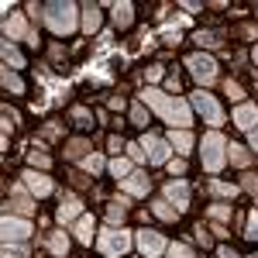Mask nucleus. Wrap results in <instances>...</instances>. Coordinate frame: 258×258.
<instances>
[{
    "mask_svg": "<svg viewBox=\"0 0 258 258\" xmlns=\"http://www.w3.org/2000/svg\"><path fill=\"white\" fill-rule=\"evenodd\" d=\"M138 248L145 258H159L165 251V238L155 234V231H138Z\"/></svg>",
    "mask_w": 258,
    "mask_h": 258,
    "instance_id": "6e6552de",
    "label": "nucleus"
},
{
    "mask_svg": "<svg viewBox=\"0 0 258 258\" xmlns=\"http://www.w3.org/2000/svg\"><path fill=\"white\" fill-rule=\"evenodd\" d=\"M76 238H80L83 244L93 241V217H80V224H76Z\"/></svg>",
    "mask_w": 258,
    "mask_h": 258,
    "instance_id": "aec40b11",
    "label": "nucleus"
},
{
    "mask_svg": "<svg viewBox=\"0 0 258 258\" xmlns=\"http://www.w3.org/2000/svg\"><path fill=\"white\" fill-rule=\"evenodd\" d=\"M4 62H7L11 69H21V66H24V59H21V52L14 48V45H11V41H4Z\"/></svg>",
    "mask_w": 258,
    "mask_h": 258,
    "instance_id": "412c9836",
    "label": "nucleus"
},
{
    "mask_svg": "<svg viewBox=\"0 0 258 258\" xmlns=\"http://www.w3.org/2000/svg\"><path fill=\"white\" fill-rule=\"evenodd\" d=\"M244 234H248L251 241H258V210L251 214V217H248V231H244Z\"/></svg>",
    "mask_w": 258,
    "mask_h": 258,
    "instance_id": "7c9ffc66",
    "label": "nucleus"
},
{
    "mask_svg": "<svg viewBox=\"0 0 258 258\" xmlns=\"http://www.w3.org/2000/svg\"><path fill=\"white\" fill-rule=\"evenodd\" d=\"M97 28H100V7H97V4H90V7H83V31L93 35Z\"/></svg>",
    "mask_w": 258,
    "mask_h": 258,
    "instance_id": "dca6fc26",
    "label": "nucleus"
},
{
    "mask_svg": "<svg viewBox=\"0 0 258 258\" xmlns=\"http://www.w3.org/2000/svg\"><path fill=\"white\" fill-rule=\"evenodd\" d=\"M4 35H7V38H24L28 45H38V38L28 31V24H24V18H21V14H11V18H7V24H4Z\"/></svg>",
    "mask_w": 258,
    "mask_h": 258,
    "instance_id": "1a4fd4ad",
    "label": "nucleus"
},
{
    "mask_svg": "<svg viewBox=\"0 0 258 258\" xmlns=\"http://www.w3.org/2000/svg\"><path fill=\"white\" fill-rule=\"evenodd\" d=\"M197 41H200V45H217V38H214V35H203V31L197 35Z\"/></svg>",
    "mask_w": 258,
    "mask_h": 258,
    "instance_id": "79ce46f5",
    "label": "nucleus"
},
{
    "mask_svg": "<svg viewBox=\"0 0 258 258\" xmlns=\"http://www.w3.org/2000/svg\"><path fill=\"white\" fill-rule=\"evenodd\" d=\"M11 210H18V214H31V210H35V203H28V200H18V203H11Z\"/></svg>",
    "mask_w": 258,
    "mask_h": 258,
    "instance_id": "72a5a7b5",
    "label": "nucleus"
},
{
    "mask_svg": "<svg viewBox=\"0 0 258 258\" xmlns=\"http://www.w3.org/2000/svg\"><path fill=\"white\" fill-rule=\"evenodd\" d=\"M110 172L117 179H127V172H131V159H114L110 162Z\"/></svg>",
    "mask_w": 258,
    "mask_h": 258,
    "instance_id": "5701e85b",
    "label": "nucleus"
},
{
    "mask_svg": "<svg viewBox=\"0 0 258 258\" xmlns=\"http://www.w3.org/2000/svg\"><path fill=\"white\" fill-rule=\"evenodd\" d=\"M24 186H28L35 197H48V193H52V179H48V176H38V172H31V169L24 172Z\"/></svg>",
    "mask_w": 258,
    "mask_h": 258,
    "instance_id": "ddd939ff",
    "label": "nucleus"
},
{
    "mask_svg": "<svg viewBox=\"0 0 258 258\" xmlns=\"http://www.w3.org/2000/svg\"><path fill=\"white\" fill-rule=\"evenodd\" d=\"M244 189H251V193H255V200H258V179L248 176V179H244Z\"/></svg>",
    "mask_w": 258,
    "mask_h": 258,
    "instance_id": "a19ab883",
    "label": "nucleus"
},
{
    "mask_svg": "<svg viewBox=\"0 0 258 258\" xmlns=\"http://www.w3.org/2000/svg\"><path fill=\"white\" fill-rule=\"evenodd\" d=\"M141 103H148V107H152V110H155L172 131H176V127H179V131H186V127L193 124V110H189V103H186V100L169 97V93H162V90H152V86H148V90L141 93Z\"/></svg>",
    "mask_w": 258,
    "mask_h": 258,
    "instance_id": "f257e3e1",
    "label": "nucleus"
},
{
    "mask_svg": "<svg viewBox=\"0 0 258 258\" xmlns=\"http://www.w3.org/2000/svg\"><path fill=\"white\" fill-rule=\"evenodd\" d=\"M73 117H76V124H80V127H90V124H93V120H90V114H86L83 107H76V110H73Z\"/></svg>",
    "mask_w": 258,
    "mask_h": 258,
    "instance_id": "2f4dec72",
    "label": "nucleus"
},
{
    "mask_svg": "<svg viewBox=\"0 0 258 258\" xmlns=\"http://www.w3.org/2000/svg\"><path fill=\"white\" fill-rule=\"evenodd\" d=\"M4 86H7V90H11V93H24V83H21L18 76H14V73H11V69H7V73H4Z\"/></svg>",
    "mask_w": 258,
    "mask_h": 258,
    "instance_id": "a878e982",
    "label": "nucleus"
},
{
    "mask_svg": "<svg viewBox=\"0 0 258 258\" xmlns=\"http://www.w3.org/2000/svg\"><path fill=\"white\" fill-rule=\"evenodd\" d=\"M169 251H172V258H197L193 251H189V248H186V244H172Z\"/></svg>",
    "mask_w": 258,
    "mask_h": 258,
    "instance_id": "473e14b6",
    "label": "nucleus"
},
{
    "mask_svg": "<svg viewBox=\"0 0 258 258\" xmlns=\"http://www.w3.org/2000/svg\"><path fill=\"white\" fill-rule=\"evenodd\" d=\"M224 93H227L231 100H241V97H244V90H241V86H238L234 80H227V83H224Z\"/></svg>",
    "mask_w": 258,
    "mask_h": 258,
    "instance_id": "c85d7f7f",
    "label": "nucleus"
},
{
    "mask_svg": "<svg viewBox=\"0 0 258 258\" xmlns=\"http://www.w3.org/2000/svg\"><path fill=\"white\" fill-rule=\"evenodd\" d=\"M131 11H135L131 4H114V21H117V28H127V24H131V18H135Z\"/></svg>",
    "mask_w": 258,
    "mask_h": 258,
    "instance_id": "6ab92c4d",
    "label": "nucleus"
},
{
    "mask_svg": "<svg viewBox=\"0 0 258 258\" xmlns=\"http://www.w3.org/2000/svg\"><path fill=\"white\" fill-rule=\"evenodd\" d=\"M48 248H52V255H66L69 251V238H66V231H55L52 238H48Z\"/></svg>",
    "mask_w": 258,
    "mask_h": 258,
    "instance_id": "f3484780",
    "label": "nucleus"
},
{
    "mask_svg": "<svg viewBox=\"0 0 258 258\" xmlns=\"http://www.w3.org/2000/svg\"><path fill=\"white\" fill-rule=\"evenodd\" d=\"M234 124H238L241 131H255L258 127V107L255 103H241L238 110H234Z\"/></svg>",
    "mask_w": 258,
    "mask_h": 258,
    "instance_id": "f8f14e48",
    "label": "nucleus"
},
{
    "mask_svg": "<svg viewBox=\"0 0 258 258\" xmlns=\"http://www.w3.org/2000/svg\"><path fill=\"white\" fill-rule=\"evenodd\" d=\"M141 145H145V148H152V152H148V162H152V165L169 162V148H172L169 141H159L155 135H145V141H141Z\"/></svg>",
    "mask_w": 258,
    "mask_h": 258,
    "instance_id": "9b49d317",
    "label": "nucleus"
},
{
    "mask_svg": "<svg viewBox=\"0 0 258 258\" xmlns=\"http://www.w3.org/2000/svg\"><path fill=\"white\" fill-rule=\"evenodd\" d=\"M120 189H124V193H131V197H145V193H148V176L135 172V176L120 179Z\"/></svg>",
    "mask_w": 258,
    "mask_h": 258,
    "instance_id": "4468645a",
    "label": "nucleus"
},
{
    "mask_svg": "<svg viewBox=\"0 0 258 258\" xmlns=\"http://www.w3.org/2000/svg\"><path fill=\"white\" fill-rule=\"evenodd\" d=\"M210 193H214V197H234V193H238V189H234V186H227V182H220V179H210Z\"/></svg>",
    "mask_w": 258,
    "mask_h": 258,
    "instance_id": "4be33fe9",
    "label": "nucleus"
},
{
    "mask_svg": "<svg viewBox=\"0 0 258 258\" xmlns=\"http://www.w3.org/2000/svg\"><path fill=\"white\" fill-rule=\"evenodd\" d=\"M207 217H210V220H227V217H231V207H210Z\"/></svg>",
    "mask_w": 258,
    "mask_h": 258,
    "instance_id": "c756f323",
    "label": "nucleus"
},
{
    "mask_svg": "<svg viewBox=\"0 0 258 258\" xmlns=\"http://www.w3.org/2000/svg\"><path fill=\"white\" fill-rule=\"evenodd\" d=\"M131 120H135L138 127H145V124H148V114H145V103H135V107H131Z\"/></svg>",
    "mask_w": 258,
    "mask_h": 258,
    "instance_id": "bb28decb",
    "label": "nucleus"
},
{
    "mask_svg": "<svg viewBox=\"0 0 258 258\" xmlns=\"http://www.w3.org/2000/svg\"><path fill=\"white\" fill-rule=\"evenodd\" d=\"M97 248L107 258H120L127 248H131V238H127V231H120V227H107V231L97 234Z\"/></svg>",
    "mask_w": 258,
    "mask_h": 258,
    "instance_id": "7ed1b4c3",
    "label": "nucleus"
},
{
    "mask_svg": "<svg viewBox=\"0 0 258 258\" xmlns=\"http://www.w3.org/2000/svg\"><path fill=\"white\" fill-rule=\"evenodd\" d=\"M127 148H131V152H127L131 162H145V148H141V145H127Z\"/></svg>",
    "mask_w": 258,
    "mask_h": 258,
    "instance_id": "f704fd0d",
    "label": "nucleus"
},
{
    "mask_svg": "<svg viewBox=\"0 0 258 258\" xmlns=\"http://www.w3.org/2000/svg\"><path fill=\"white\" fill-rule=\"evenodd\" d=\"M189 103H193L200 114H203V120H207V124H214V127H220V124H224V110H220V103L210 97V93L197 90V93L189 97Z\"/></svg>",
    "mask_w": 258,
    "mask_h": 258,
    "instance_id": "39448f33",
    "label": "nucleus"
},
{
    "mask_svg": "<svg viewBox=\"0 0 258 258\" xmlns=\"http://www.w3.org/2000/svg\"><path fill=\"white\" fill-rule=\"evenodd\" d=\"M255 258H258V255H255Z\"/></svg>",
    "mask_w": 258,
    "mask_h": 258,
    "instance_id": "de8ad7c7",
    "label": "nucleus"
},
{
    "mask_svg": "<svg viewBox=\"0 0 258 258\" xmlns=\"http://www.w3.org/2000/svg\"><path fill=\"white\" fill-rule=\"evenodd\" d=\"M169 172H172V176H182V172H186V165H182V162H169Z\"/></svg>",
    "mask_w": 258,
    "mask_h": 258,
    "instance_id": "58836bf2",
    "label": "nucleus"
},
{
    "mask_svg": "<svg viewBox=\"0 0 258 258\" xmlns=\"http://www.w3.org/2000/svg\"><path fill=\"white\" fill-rule=\"evenodd\" d=\"M31 165H41V169H48L52 162H48V155H38V152H35V155H31Z\"/></svg>",
    "mask_w": 258,
    "mask_h": 258,
    "instance_id": "e433bc0d",
    "label": "nucleus"
},
{
    "mask_svg": "<svg viewBox=\"0 0 258 258\" xmlns=\"http://www.w3.org/2000/svg\"><path fill=\"white\" fill-rule=\"evenodd\" d=\"M186 66H189V73L197 76L200 86H210V83L217 80V62L210 59V55H203V52L189 55V59H186Z\"/></svg>",
    "mask_w": 258,
    "mask_h": 258,
    "instance_id": "423d86ee",
    "label": "nucleus"
},
{
    "mask_svg": "<svg viewBox=\"0 0 258 258\" xmlns=\"http://www.w3.org/2000/svg\"><path fill=\"white\" fill-rule=\"evenodd\" d=\"M80 7L76 4H48L45 7V24L55 31V35H69V31H76L80 28Z\"/></svg>",
    "mask_w": 258,
    "mask_h": 258,
    "instance_id": "f03ea898",
    "label": "nucleus"
},
{
    "mask_svg": "<svg viewBox=\"0 0 258 258\" xmlns=\"http://www.w3.org/2000/svg\"><path fill=\"white\" fill-rule=\"evenodd\" d=\"M251 55H255V62H258V48H255V52H251Z\"/></svg>",
    "mask_w": 258,
    "mask_h": 258,
    "instance_id": "49530a36",
    "label": "nucleus"
},
{
    "mask_svg": "<svg viewBox=\"0 0 258 258\" xmlns=\"http://www.w3.org/2000/svg\"><path fill=\"white\" fill-rule=\"evenodd\" d=\"M162 80V66H152L148 69V83H159Z\"/></svg>",
    "mask_w": 258,
    "mask_h": 258,
    "instance_id": "ea45409f",
    "label": "nucleus"
},
{
    "mask_svg": "<svg viewBox=\"0 0 258 258\" xmlns=\"http://www.w3.org/2000/svg\"><path fill=\"white\" fill-rule=\"evenodd\" d=\"M220 258H238V251L234 248H220Z\"/></svg>",
    "mask_w": 258,
    "mask_h": 258,
    "instance_id": "c03bdc74",
    "label": "nucleus"
},
{
    "mask_svg": "<svg viewBox=\"0 0 258 258\" xmlns=\"http://www.w3.org/2000/svg\"><path fill=\"white\" fill-rule=\"evenodd\" d=\"M4 258H28V255H24L21 248H11V244H7V248H4Z\"/></svg>",
    "mask_w": 258,
    "mask_h": 258,
    "instance_id": "4c0bfd02",
    "label": "nucleus"
},
{
    "mask_svg": "<svg viewBox=\"0 0 258 258\" xmlns=\"http://www.w3.org/2000/svg\"><path fill=\"white\" fill-rule=\"evenodd\" d=\"M169 145L176 148L179 155H189V152H193V135H189V131H172V135H169Z\"/></svg>",
    "mask_w": 258,
    "mask_h": 258,
    "instance_id": "2eb2a0df",
    "label": "nucleus"
},
{
    "mask_svg": "<svg viewBox=\"0 0 258 258\" xmlns=\"http://www.w3.org/2000/svg\"><path fill=\"white\" fill-rule=\"evenodd\" d=\"M227 155H231L234 165H248V152H244L241 145H227Z\"/></svg>",
    "mask_w": 258,
    "mask_h": 258,
    "instance_id": "393cba45",
    "label": "nucleus"
},
{
    "mask_svg": "<svg viewBox=\"0 0 258 258\" xmlns=\"http://www.w3.org/2000/svg\"><path fill=\"white\" fill-rule=\"evenodd\" d=\"M248 138H251V148L258 152V127H255V131H248Z\"/></svg>",
    "mask_w": 258,
    "mask_h": 258,
    "instance_id": "a18cd8bd",
    "label": "nucleus"
},
{
    "mask_svg": "<svg viewBox=\"0 0 258 258\" xmlns=\"http://www.w3.org/2000/svg\"><path fill=\"white\" fill-rule=\"evenodd\" d=\"M80 210H83V207H80V200H76V197H69V200H66V203L59 207V220L66 224V220H73V217H76Z\"/></svg>",
    "mask_w": 258,
    "mask_h": 258,
    "instance_id": "a211bd4d",
    "label": "nucleus"
},
{
    "mask_svg": "<svg viewBox=\"0 0 258 258\" xmlns=\"http://www.w3.org/2000/svg\"><path fill=\"white\" fill-rule=\"evenodd\" d=\"M200 148H203V169L207 172H220L224 169V148H227V141L220 138V131H210Z\"/></svg>",
    "mask_w": 258,
    "mask_h": 258,
    "instance_id": "20e7f679",
    "label": "nucleus"
},
{
    "mask_svg": "<svg viewBox=\"0 0 258 258\" xmlns=\"http://www.w3.org/2000/svg\"><path fill=\"white\" fill-rule=\"evenodd\" d=\"M152 210H155V217H162V220H172V217H176V210L169 207V200H159V203H152Z\"/></svg>",
    "mask_w": 258,
    "mask_h": 258,
    "instance_id": "b1692460",
    "label": "nucleus"
},
{
    "mask_svg": "<svg viewBox=\"0 0 258 258\" xmlns=\"http://www.w3.org/2000/svg\"><path fill=\"white\" fill-rule=\"evenodd\" d=\"M165 200L176 203V210H186V207H189V186H186L182 179H172V182L165 186Z\"/></svg>",
    "mask_w": 258,
    "mask_h": 258,
    "instance_id": "9d476101",
    "label": "nucleus"
},
{
    "mask_svg": "<svg viewBox=\"0 0 258 258\" xmlns=\"http://www.w3.org/2000/svg\"><path fill=\"white\" fill-rule=\"evenodd\" d=\"M83 152H86V141H73V145H69V155H73V159L83 155Z\"/></svg>",
    "mask_w": 258,
    "mask_h": 258,
    "instance_id": "c9c22d12",
    "label": "nucleus"
},
{
    "mask_svg": "<svg viewBox=\"0 0 258 258\" xmlns=\"http://www.w3.org/2000/svg\"><path fill=\"white\" fill-rule=\"evenodd\" d=\"M83 169H86V172H100V169H103V159H100V155H86V159H83Z\"/></svg>",
    "mask_w": 258,
    "mask_h": 258,
    "instance_id": "cd10ccee",
    "label": "nucleus"
},
{
    "mask_svg": "<svg viewBox=\"0 0 258 258\" xmlns=\"http://www.w3.org/2000/svg\"><path fill=\"white\" fill-rule=\"evenodd\" d=\"M110 220H114V224L124 220V207H110Z\"/></svg>",
    "mask_w": 258,
    "mask_h": 258,
    "instance_id": "37998d69",
    "label": "nucleus"
},
{
    "mask_svg": "<svg viewBox=\"0 0 258 258\" xmlns=\"http://www.w3.org/2000/svg\"><path fill=\"white\" fill-rule=\"evenodd\" d=\"M0 227H4V244L24 241L28 234H31V224H28V220H21V217H11V214L4 217V224H0Z\"/></svg>",
    "mask_w": 258,
    "mask_h": 258,
    "instance_id": "0eeeda50",
    "label": "nucleus"
}]
</instances>
